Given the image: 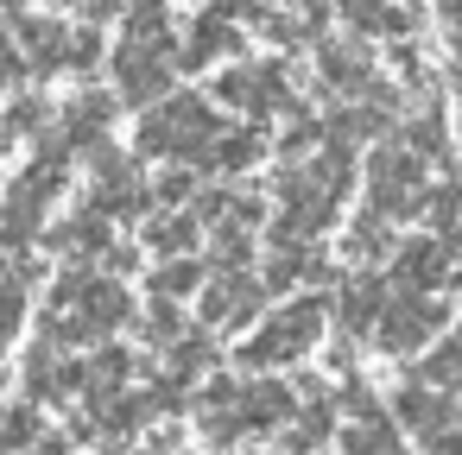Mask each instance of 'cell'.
<instances>
[{
    "label": "cell",
    "instance_id": "cell-1",
    "mask_svg": "<svg viewBox=\"0 0 462 455\" xmlns=\"http://www.w3.org/2000/svg\"><path fill=\"white\" fill-rule=\"evenodd\" d=\"M209 140H216V114H209V102H203V96H190V89H178L159 114H146V121H140V146H146V152L203 159V152H209Z\"/></svg>",
    "mask_w": 462,
    "mask_h": 455
},
{
    "label": "cell",
    "instance_id": "cell-2",
    "mask_svg": "<svg viewBox=\"0 0 462 455\" xmlns=\"http://www.w3.org/2000/svg\"><path fill=\"white\" fill-rule=\"evenodd\" d=\"M323 310H329V291H317V297H298V304L273 310V323H266V329L241 348V360H247V367H279V360H298V354L317 341Z\"/></svg>",
    "mask_w": 462,
    "mask_h": 455
},
{
    "label": "cell",
    "instance_id": "cell-3",
    "mask_svg": "<svg viewBox=\"0 0 462 455\" xmlns=\"http://www.w3.org/2000/svg\"><path fill=\"white\" fill-rule=\"evenodd\" d=\"M437 323H443L437 297H386V310H380V348L386 354H411Z\"/></svg>",
    "mask_w": 462,
    "mask_h": 455
},
{
    "label": "cell",
    "instance_id": "cell-4",
    "mask_svg": "<svg viewBox=\"0 0 462 455\" xmlns=\"http://www.w3.org/2000/svg\"><path fill=\"white\" fill-rule=\"evenodd\" d=\"M260 304H266V291H260L247 272H222V278L203 291V323H209V329H216V323H222V329H241V323L260 316Z\"/></svg>",
    "mask_w": 462,
    "mask_h": 455
},
{
    "label": "cell",
    "instance_id": "cell-5",
    "mask_svg": "<svg viewBox=\"0 0 462 455\" xmlns=\"http://www.w3.org/2000/svg\"><path fill=\"white\" fill-rule=\"evenodd\" d=\"M393 278H399V291H405V297L437 291V285L449 278V247H443V241H405V247H399V259H393Z\"/></svg>",
    "mask_w": 462,
    "mask_h": 455
},
{
    "label": "cell",
    "instance_id": "cell-6",
    "mask_svg": "<svg viewBox=\"0 0 462 455\" xmlns=\"http://www.w3.org/2000/svg\"><path fill=\"white\" fill-rule=\"evenodd\" d=\"M291 411H298V398H291L285 379H254V386H241V405H235L241 430H273V423H285Z\"/></svg>",
    "mask_w": 462,
    "mask_h": 455
},
{
    "label": "cell",
    "instance_id": "cell-7",
    "mask_svg": "<svg viewBox=\"0 0 462 455\" xmlns=\"http://www.w3.org/2000/svg\"><path fill=\"white\" fill-rule=\"evenodd\" d=\"M393 411H399V423H405V430H424V436H443V430H449V417H456L449 392H430V386H399Z\"/></svg>",
    "mask_w": 462,
    "mask_h": 455
},
{
    "label": "cell",
    "instance_id": "cell-8",
    "mask_svg": "<svg viewBox=\"0 0 462 455\" xmlns=\"http://www.w3.org/2000/svg\"><path fill=\"white\" fill-rule=\"evenodd\" d=\"M380 310H386V285H380V278H355V285L336 291V323H342V335H367V329L380 323Z\"/></svg>",
    "mask_w": 462,
    "mask_h": 455
},
{
    "label": "cell",
    "instance_id": "cell-9",
    "mask_svg": "<svg viewBox=\"0 0 462 455\" xmlns=\"http://www.w3.org/2000/svg\"><path fill=\"white\" fill-rule=\"evenodd\" d=\"M115 77H121L127 102H152V96L171 83V70H165L152 51H140V45H121V58H115Z\"/></svg>",
    "mask_w": 462,
    "mask_h": 455
},
{
    "label": "cell",
    "instance_id": "cell-10",
    "mask_svg": "<svg viewBox=\"0 0 462 455\" xmlns=\"http://www.w3.org/2000/svg\"><path fill=\"white\" fill-rule=\"evenodd\" d=\"M323 77L336 83V89H361L367 83V51H361V39H323Z\"/></svg>",
    "mask_w": 462,
    "mask_h": 455
},
{
    "label": "cell",
    "instance_id": "cell-11",
    "mask_svg": "<svg viewBox=\"0 0 462 455\" xmlns=\"http://www.w3.org/2000/svg\"><path fill=\"white\" fill-rule=\"evenodd\" d=\"M254 159H260V133H254V127H241V133H216L209 152H203V165H216V171H247Z\"/></svg>",
    "mask_w": 462,
    "mask_h": 455
},
{
    "label": "cell",
    "instance_id": "cell-12",
    "mask_svg": "<svg viewBox=\"0 0 462 455\" xmlns=\"http://www.w3.org/2000/svg\"><path fill=\"white\" fill-rule=\"evenodd\" d=\"M367 171H374V196H399V190L418 184V159H405V152H393V146H380Z\"/></svg>",
    "mask_w": 462,
    "mask_h": 455
},
{
    "label": "cell",
    "instance_id": "cell-13",
    "mask_svg": "<svg viewBox=\"0 0 462 455\" xmlns=\"http://www.w3.org/2000/svg\"><path fill=\"white\" fill-rule=\"evenodd\" d=\"M146 241H152V253H165V259H190L197 222H190V215H159V222L146 228Z\"/></svg>",
    "mask_w": 462,
    "mask_h": 455
},
{
    "label": "cell",
    "instance_id": "cell-14",
    "mask_svg": "<svg viewBox=\"0 0 462 455\" xmlns=\"http://www.w3.org/2000/svg\"><path fill=\"white\" fill-rule=\"evenodd\" d=\"M348 253H355V259H386V253H393V222L361 215V222L348 228Z\"/></svg>",
    "mask_w": 462,
    "mask_h": 455
},
{
    "label": "cell",
    "instance_id": "cell-15",
    "mask_svg": "<svg viewBox=\"0 0 462 455\" xmlns=\"http://www.w3.org/2000/svg\"><path fill=\"white\" fill-rule=\"evenodd\" d=\"M197 285H203V266H197V259H171V266L152 272V297H159V304H171V297H184V291H197Z\"/></svg>",
    "mask_w": 462,
    "mask_h": 455
},
{
    "label": "cell",
    "instance_id": "cell-16",
    "mask_svg": "<svg viewBox=\"0 0 462 455\" xmlns=\"http://www.w3.org/2000/svg\"><path fill=\"white\" fill-rule=\"evenodd\" d=\"M216 102L260 114V83H254V70H222V77H216Z\"/></svg>",
    "mask_w": 462,
    "mask_h": 455
},
{
    "label": "cell",
    "instance_id": "cell-17",
    "mask_svg": "<svg viewBox=\"0 0 462 455\" xmlns=\"http://www.w3.org/2000/svg\"><path fill=\"white\" fill-rule=\"evenodd\" d=\"M83 310H89V323H96V329H115V323L127 316V291H121V285H89Z\"/></svg>",
    "mask_w": 462,
    "mask_h": 455
},
{
    "label": "cell",
    "instance_id": "cell-18",
    "mask_svg": "<svg viewBox=\"0 0 462 455\" xmlns=\"http://www.w3.org/2000/svg\"><path fill=\"white\" fill-rule=\"evenodd\" d=\"M424 386H430V392L462 386V348H456V341H443L437 354H424Z\"/></svg>",
    "mask_w": 462,
    "mask_h": 455
},
{
    "label": "cell",
    "instance_id": "cell-19",
    "mask_svg": "<svg viewBox=\"0 0 462 455\" xmlns=\"http://www.w3.org/2000/svg\"><path fill=\"white\" fill-rule=\"evenodd\" d=\"M216 266H228V272H241V266H247V228L222 222V234H216Z\"/></svg>",
    "mask_w": 462,
    "mask_h": 455
},
{
    "label": "cell",
    "instance_id": "cell-20",
    "mask_svg": "<svg viewBox=\"0 0 462 455\" xmlns=\"http://www.w3.org/2000/svg\"><path fill=\"white\" fill-rule=\"evenodd\" d=\"M405 146H411V152H430V159H437V152H443V121H437V114H418V121L405 127Z\"/></svg>",
    "mask_w": 462,
    "mask_h": 455
},
{
    "label": "cell",
    "instance_id": "cell-21",
    "mask_svg": "<svg viewBox=\"0 0 462 455\" xmlns=\"http://www.w3.org/2000/svg\"><path fill=\"white\" fill-rule=\"evenodd\" d=\"M190 184H197L190 171H165V177H159V203H184V196H190Z\"/></svg>",
    "mask_w": 462,
    "mask_h": 455
},
{
    "label": "cell",
    "instance_id": "cell-22",
    "mask_svg": "<svg viewBox=\"0 0 462 455\" xmlns=\"http://www.w3.org/2000/svg\"><path fill=\"white\" fill-rule=\"evenodd\" d=\"M424 455H462V430H443V436H430V449Z\"/></svg>",
    "mask_w": 462,
    "mask_h": 455
},
{
    "label": "cell",
    "instance_id": "cell-23",
    "mask_svg": "<svg viewBox=\"0 0 462 455\" xmlns=\"http://www.w3.org/2000/svg\"><path fill=\"white\" fill-rule=\"evenodd\" d=\"M456 348H462V329H456Z\"/></svg>",
    "mask_w": 462,
    "mask_h": 455
}]
</instances>
